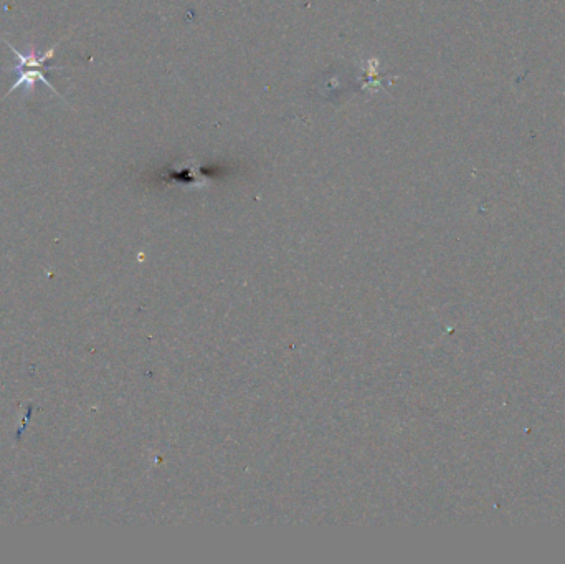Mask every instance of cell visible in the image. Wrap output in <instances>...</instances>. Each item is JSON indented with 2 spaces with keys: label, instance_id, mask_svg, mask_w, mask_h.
Returning <instances> with one entry per match:
<instances>
[{
  "label": "cell",
  "instance_id": "obj_1",
  "mask_svg": "<svg viewBox=\"0 0 565 564\" xmlns=\"http://www.w3.org/2000/svg\"><path fill=\"white\" fill-rule=\"evenodd\" d=\"M5 45L12 50V52L17 55L19 58V65H17V72H19V78H17V82L9 88L7 91V95L9 96L12 91L17 90V88L24 87L27 93H34L35 85L38 82H42L43 85H47L50 90H53L55 95H60L55 87H53L52 83L48 82L45 75H43V70H45V62L50 60V58L55 57V50H57L58 45L62 44V42H57V44L53 45L52 48H48L47 52L45 53H38L35 50V47H32L30 52H19L17 48L12 47L10 42L4 40Z\"/></svg>",
  "mask_w": 565,
  "mask_h": 564
}]
</instances>
